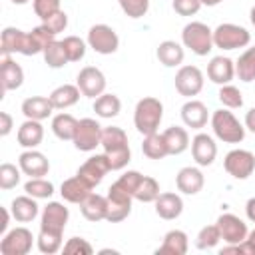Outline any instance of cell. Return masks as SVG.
<instances>
[{"label": "cell", "mask_w": 255, "mask_h": 255, "mask_svg": "<svg viewBox=\"0 0 255 255\" xmlns=\"http://www.w3.org/2000/svg\"><path fill=\"white\" fill-rule=\"evenodd\" d=\"M233 76H235V64L227 56H215L207 64V78L213 84H219V86L229 84L233 80Z\"/></svg>", "instance_id": "21"}, {"label": "cell", "mask_w": 255, "mask_h": 255, "mask_svg": "<svg viewBox=\"0 0 255 255\" xmlns=\"http://www.w3.org/2000/svg\"><path fill=\"white\" fill-rule=\"evenodd\" d=\"M118 2H120V8L124 10V14L133 20L145 16L149 10V0H118Z\"/></svg>", "instance_id": "46"}, {"label": "cell", "mask_w": 255, "mask_h": 255, "mask_svg": "<svg viewBox=\"0 0 255 255\" xmlns=\"http://www.w3.org/2000/svg\"><path fill=\"white\" fill-rule=\"evenodd\" d=\"M22 173V169H20V165L16 167L14 163H2L0 165V189H12V187H16L18 183H20V175Z\"/></svg>", "instance_id": "43"}, {"label": "cell", "mask_w": 255, "mask_h": 255, "mask_svg": "<svg viewBox=\"0 0 255 255\" xmlns=\"http://www.w3.org/2000/svg\"><path fill=\"white\" fill-rule=\"evenodd\" d=\"M247 239H249V241H253V243H255V229H253V231H251V233H249V235H247Z\"/></svg>", "instance_id": "58"}, {"label": "cell", "mask_w": 255, "mask_h": 255, "mask_svg": "<svg viewBox=\"0 0 255 255\" xmlns=\"http://www.w3.org/2000/svg\"><path fill=\"white\" fill-rule=\"evenodd\" d=\"M245 128L255 133V108H251V110L245 114Z\"/></svg>", "instance_id": "53"}, {"label": "cell", "mask_w": 255, "mask_h": 255, "mask_svg": "<svg viewBox=\"0 0 255 255\" xmlns=\"http://www.w3.org/2000/svg\"><path fill=\"white\" fill-rule=\"evenodd\" d=\"M203 183H205V177H203V173H201L199 167L187 165V167H181V169L177 171V175H175V185H177V189H179L181 193H185V195H195V193H199V191L203 189Z\"/></svg>", "instance_id": "19"}, {"label": "cell", "mask_w": 255, "mask_h": 255, "mask_svg": "<svg viewBox=\"0 0 255 255\" xmlns=\"http://www.w3.org/2000/svg\"><path fill=\"white\" fill-rule=\"evenodd\" d=\"M102 126L94 118H82L78 120V128L74 133V145L80 151H94L102 141Z\"/></svg>", "instance_id": "7"}, {"label": "cell", "mask_w": 255, "mask_h": 255, "mask_svg": "<svg viewBox=\"0 0 255 255\" xmlns=\"http://www.w3.org/2000/svg\"><path fill=\"white\" fill-rule=\"evenodd\" d=\"M0 78H2V88L4 92L18 90L24 84V70L20 64H16L10 54H2L0 60Z\"/></svg>", "instance_id": "18"}, {"label": "cell", "mask_w": 255, "mask_h": 255, "mask_svg": "<svg viewBox=\"0 0 255 255\" xmlns=\"http://www.w3.org/2000/svg\"><path fill=\"white\" fill-rule=\"evenodd\" d=\"M80 88L74 86V84H62L58 86L56 90H52V94L48 96L54 110H66V108H72L74 104H78L80 100Z\"/></svg>", "instance_id": "30"}, {"label": "cell", "mask_w": 255, "mask_h": 255, "mask_svg": "<svg viewBox=\"0 0 255 255\" xmlns=\"http://www.w3.org/2000/svg\"><path fill=\"white\" fill-rule=\"evenodd\" d=\"M24 191L36 199H50L54 195V183L44 177H30L24 183Z\"/></svg>", "instance_id": "39"}, {"label": "cell", "mask_w": 255, "mask_h": 255, "mask_svg": "<svg viewBox=\"0 0 255 255\" xmlns=\"http://www.w3.org/2000/svg\"><path fill=\"white\" fill-rule=\"evenodd\" d=\"M62 235H64V233L40 229V233H38V237H36V245H38L40 253H46V255L58 253V251L62 249Z\"/></svg>", "instance_id": "38"}, {"label": "cell", "mask_w": 255, "mask_h": 255, "mask_svg": "<svg viewBox=\"0 0 255 255\" xmlns=\"http://www.w3.org/2000/svg\"><path fill=\"white\" fill-rule=\"evenodd\" d=\"M163 139L167 145L169 155H179L189 147V133L181 126H171L163 131Z\"/></svg>", "instance_id": "31"}, {"label": "cell", "mask_w": 255, "mask_h": 255, "mask_svg": "<svg viewBox=\"0 0 255 255\" xmlns=\"http://www.w3.org/2000/svg\"><path fill=\"white\" fill-rule=\"evenodd\" d=\"M225 171L235 179H247L255 171V155L249 149H231L223 159Z\"/></svg>", "instance_id": "9"}, {"label": "cell", "mask_w": 255, "mask_h": 255, "mask_svg": "<svg viewBox=\"0 0 255 255\" xmlns=\"http://www.w3.org/2000/svg\"><path fill=\"white\" fill-rule=\"evenodd\" d=\"M0 52L2 54H24L30 56V40H28V32L8 26L2 30L0 36Z\"/></svg>", "instance_id": "13"}, {"label": "cell", "mask_w": 255, "mask_h": 255, "mask_svg": "<svg viewBox=\"0 0 255 255\" xmlns=\"http://www.w3.org/2000/svg\"><path fill=\"white\" fill-rule=\"evenodd\" d=\"M62 251L66 255H90V253H94V247L84 237H72V239L66 241Z\"/></svg>", "instance_id": "47"}, {"label": "cell", "mask_w": 255, "mask_h": 255, "mask_svg": "<svg viewBox=\"0 0 255 255\" xmlns=\"http://www.w3.org/2000/svg\"><path fill=\"white\" fill-rule=\"evenodd\" d=\"M18 165H20L22 173L28 175V177H44V175H48V171H50V161H48V157H46L42 151H38L36 147L22 151L20 157H18Z\"/></svg>", "instance_id": "16"}, {"label": "cell", "mask_w": 255, "mask_h": 255, "mask_svg": "<svg viewBox=\"0 0 255 255\" xmlns=\"http://www.w3.org/2000/svg\"><path fill=\"white\" fill-rule=\"evenodd\" d=\"M14 128V122H12V116L8 112H0V135L6 137Z\"/></svg>", "instance_id": "52"}, {"label": "cell", "mask_w": 255, "mask_h": 255, "mask_svg": "<svg viewBox=\"0 0 255 255\" xmlns=\"http://www.w3.org/2000/svg\"><path fill=\"white\" fill-rule=\"evenodd\" d=\"M106 197H108V215H106V221L120 223V221H124L131 213V199H133V195L129 191H126L122 185L112 183Z\"/></svg>", "instance_id": "5"}, {"label": "cell", "mask_w": 255, "mask_h": 255, "mask_svg": "<svg viewBox=\"0 0 255 255\" xmlns=\"http://www.w3.org/2000/svg\"><path fill=\"white\" fill-rule=\"evenodd\" d=\"M219 102L225 106V108H231V110H235V108H241L243 106V94H241V90L237 88V86H233V84H223L221 88H219Z\"/></svg>", "instance_id": "41"}, {"label": "cell", "mask_w": 255, "mask_h": 255, "mask_svg": "<svg viewBox=\"0 0 255 255\" xmlns=\"http://www.w3.org/2000/svg\"><path fill=\"white\" fill-rule=\"evenodd\" d=\"M76 86L80 88L82 96L86 98H98L106 92V76L100 68L96 66H86L80 70L78 78H76Z\"/></svg>", "instance_id": "10"}, {"label": "cell", "mask_w": 255, "mask_h": 255, "mask_svg": "<svg viewBox=\"0 0 255 255\" xmlns=\"http://www.w3.org/2000/svg\"><path fill=\"white\" fill-rule=\"evenodd\" d=\"M251 42V34L247 28L239 26V24H219L213 30V46L221 48V50H237V48H245Z\"/></svg>", "instance_id": "4"}, {"label": "cell", "mask_w": 255, "mask_h": 255, "mask_svg": "<svg viewBox=\"0 0 255 255\" xmlns=\"http://www.w3.org/2000/svg\"><path fill=\"white\" fill-rule=\"evenodd\" d=\"M181 120L187 128L191 129H201L205 128L207 120H209V112H207V106L199 100H187L183 106H181Z\"/></svg>", "instance_id": "20"}, {"label": "cell", "mask_w": 255, "mask_h": 255, "mask_svg": "<svg viewBox=\"0 0 255 255\" xmlns=\"http://www.w3.org/2000/svg\"><path fill=\"white\" fill-rule=\"evenodd\" d=\"M191 155L199 167H207L215 161L217 155V143L207 133H197L191 139Z\"/></svg>", "instance_id": "17"}, {"label": "cell", "mask_w": 255, "mask_h": 255, "mask_svg": "<svg viewBox=\"0 0 255 255\" xmlns=\"http://www.w3.org/2000/svg\"><path fill=\"white\" fill-rule=\"evenodd\" d=\"M163 118V104L157 98H141L133 110V126L141 135L155 133Z\"/></svg>", "instance_id": "1"}, {"label": "cell", "mask_w": 255, "mask_h": 255, "mask_svg": "<svg viewBox=\"0 0 255 255\" xmlns=\"http://www.w3.org/2000/svg\"><path fill=\"white\" fill-rule=\"evenodd\" d=\"M10 211H12V217L18 223H30V221H34L38 217L40 205L36 203V197L26 193V195H18V197L12 199Z\"/></svg>", "instance_id": "22"}, {"label": "cell", "mask_w": 255, "mask_h": 255, "mask_svg": "<svg viewBox=\"0 0 255 255\" xmlns=\"http://www.w3.org/2000/svg\"><path fill=\"white\" fill-rule=\"evenodd\" d=\"M32 6H34V12L40 20L48 18L50 14L62 10L60 8V0H32Z\"/></svg>", "instance_id": "49"}, {"label": "cell", "mask_w": 255, "mask_h": 255, "mask_svg": "<svg viewBox=\"0 0 255 255\" xmlns=\"http://www.w3.org/2000/svg\"><path fill=\"white\" fill-rule=\"evenodd\" d=\"M42 24L52 32V34H60V32H64L66 30V26H68V14L64 12V10H58V12H54V14H50L48 18H44L42 20Z\"/></svg>", "instance_id": "48"}, {"label": "cell", "mask_w": 255, "mask_h": 255, "mask_svg": "<svg viewBox=\"0 0 255 255\" xmlns=\"http://www.w3.org/2000/svg\"><path fill=\"white\" fill-rule=\"evenodd\" d=\"M181 42L195 56H207L213 50V30L203 22H189L181 30Z\"/></svg>", "instance_id": "2"}, {"label": "cell", "mask_w": 255, "mask_h": 255, "mask_svg": "<svg viewBox=\"0 0 255 255\" xmlns=\"http://www.w3.org/2000/svg\"><path fill=\"white\" fill-rule=\"evenodd\" d=\"M141 151L145 157L149 159H163L165 155H169L167 151V145H165V139H163V133H149V135H143V143H141Z\"/></svg>", "instance_id": "33"}, {"label": "cell", "mask_w": 255, "mask_h": 255, "mask_svg": "<svg viewBox=\"0 0 255 255\" xmlns=\"http://www.w3.org/2000/svg\"><path fill=\"white\" fill-rule=\"evenodd\" d=\"M52 112H54V106H52L50 98H46V96H32L22 102V114L26 120L42 122V120L50 118Z\"/></svg>", "instance_id": "25"}, {"label": "cell", "mask_w": 255, "mask_h": 255, "mask_svg": "<svg viewBox=\"0 0 255 255\" xmlns=\"http://www.w3.org/2000/svg\"><path fill=\"white\" fill-rule=\"evenodd\" d=\"M44 62L50 66V68H54V70H58V68H64L70 60H68V56H66V50H64V44H62V40H54V42H50L46 48H44Z\"/></svg>", "instance_id": "37"}, {"label": "cell", "mask_w": 255, "mask_h": 255, "mask_svg": "<svg viewBox=\"0 0 255 255\" xmlns=\"http://www.w3.org/2000/svg\"><path fill=\"white\" fill-rule=\"evenodd\" d=\"M80 211L88 221H102L108 215V197L100 195V193H90L82 203H80Z\"/></svg>", "instance_id": "27"}, {"label": "cell", "mask_w": 255, "mask_h": 255, "mask_svg": "<svg viewBox=\"0 0 255 255\" xmlns=\"http://www.w3.org/2000/svg\"><path fill=\"white\" fill-rule=\"evenodd\" d=\"M215 225L219 227L221 239H223L225 243H241V241H245L247 235H249L247 223H245L241 217L233 215V213H223V215H219Z\"/></svg>", "instance_id": "12"}, {"label": "cell", "mask_w": 255, "mask_h": 255, "mask_svg": "<svg viewBox=\"0 0 255 255\" xmlns=\"http://www.w3.org/2000/svg\"><path fill=\"white\" fill-rule=\"evenodd\" d=\"M141 173L139 171H135V169H129V171H126L124 175H120V179L116 181L118 185H122L126 191H129L131 195L135 193V189H137V185H139V181H141Z\"/></svg>", "instance_id": "50"}, {"label": "cell", "mask_w": 255, "mask_h": 255, "mask_svg": "<svg viewBox=\"0 0 255 255\" xmlns=\"http://www.w3.org/2000/svg\"><path fill=\"white\" fill-rule=\"evenodd\" d=\"M2 215H4V219H2V223H0V233L4 235L6 229H8V223H10V215H12V211H8V209L4 207V209H2Z\"/></svg>", "instance_id": "55"}, {"label": "cell", "mask_w": 255, "mask_h": 255, "mask_svg": "<svg viewBox=\"0 0 255 255\" xmlns=\"http://www.w3.org/2000/svg\"><path fill=\"white\" fill-rule=\"evenodd\" d=\"M173 82H175V90L181 96L193 98L203 90V72L197 66H181Z\"/></svg>", "instance_id": "11"}, {"label": "cell", "mask_w": 255, "mask_h": 255, "mask_svg": "<svg viewBox=\"0 0 255 255\" xmlns=\"http://www.w3.org/2000/svg\"><path fill=\"white\" fill-rule=\"evenodd\" d=\"M171 6L179 16H193L199 12V8L203 4H201V0H173Z\"/></svg>", "instance_id": "51"}, {"label": "cell", "mask_w": 255, "mask_h": 255, "mask_svg": "<svg viewBox=\"0 0 255 255\" xmlns=\"http://www.w3.org/2000/svg\"><path fill=\"white\" fill-rule=\"evenodd\" d=\"M187 247H189L187 233L181 229H171L163 235V243L155 253L157 255H185Z\"/></svg>", "instance_id": "28"}, {"label": "cell", "mask_w": 255, "mask_h": 255, "mask_svg": "<svg viewBox=\"0 0 255 255\" xmlns=\"http://www.w3.org/2000/svg\"><path fill=\"white\" fill-rule=\"evenodd\" d=\"M245 213H247V219H249L251 223H255V197L247 199V203H245Z\"/></svg>", "instance_id": "54"}, {"label": "cell", "mask_w": 255, "mask_h": 255, "mask_svg": "<svg viewBox=\"0 0 255 255\" xmlns=\"http://www.w3.org/2000/svg\"><path fill=\"white\" fill-rule=\"evenodd\" d=\"M221 241V233L217 225H205L199 229L197 237H195V247L197 249H211Z\"/></svg>", "instance_id": "42"}, {"label": "cell", "mask_w": 255, "mask_h": 255, "mask_svg": "<svg viewBox=\"0 0 255 255\" xmlns=\"http://www.w3.org/2000/svg\"><path fill=\"white\" fill-rule=\"evenodd\" d=\"M100 145L104 147V151H114V149L126 147V145H129L128 143V133L122 128H118V126L104 128L102 129V141H100Z\"/></svg>", "instance_id": "35"}, {"label": "cell", "mask_w": 255, "mask_h": 255, "mask_svg": "<svg viewBox=\"0 0 255 255\" xmlns=\"http://www.w3.org/2000/svg\"><path fill=\"white\" fill-rule=\"evenodd\" d=\"M108 171H112V169H110V163H108L106 153H96V155L88 157V159L80 165L78 175H80L84 181H88L92 187H96V185L102 183V179L106 177Z\"/></svg>", "instance_id": "15"}, {"label": "cell", "mask_w": 255, "mask_h": 255, "mask_svg": "<svg viewBox=\"0 0 255 255\" xmlns=\"http://www.w3.org/2000/svg\"><path fill=\"white\" fill-rule=\"evenodd\" d=\"M153 203H155V213L165 221L177 219L183 211V199L177 193H171V191L159 193Z\"/></svg>", "instance_id": "24"}, {"label": "cell", "mask_w": 255, "mask_h": 255, "mask_svg": "<svg viewBox=\"0 0 255 255\" xmlns=\"http://www.w3.org/2000/svg\"><path fill=\"white\" fill-rule=\"evenodd\" d=\"M235 74L241 82H253L255 80V46L247 48L239 60L235 62Z\"/></svg>", "instance_id": "36"}, {"label": "cell", "mask_w": 255, "mask_h": 255, "mask_svg": "<svg viewBox=\"0 0 255 255\" xmlns=\"http://www.w3.org/2000/svg\"><path fill=\"white\" fill-rule=\"evenodd\" d=\"M223 0H201V4L203 6H217V4H221Z\"/></svg>", "instance_id": "56"}, {"label": "cell", "mask_w": 255, "mask_h": 255, "mask_svg": "<svg viewBox=\"0 0 255 255\" xmlns=\"http://www.w3.org/2000/svg\"><path fill=\"white\" fill-rule=\"evenodd\" d=\"M122 110V102L116 94H102L94 100V112L100 118H116Z\"/></svg>", "instance_id": "34"}, {"label": "cell", "mask_w": 255, "mask_h": 255, "mask_svg": "<svg viewBox=\"0 0 255 255\" xmlns=\"http://www.w3.org/2000/svg\"><path fill=\"white\" fill-rule=\"evenodd\" d=\"M86 42H88V46L94 52H98L102 56L114 54L120 48V38H118L116 30L112 26H108V24H96V26H92L88 30Z\"/></svg>", "instance_id": "6"}, {"label": "cell", "mask_w": 255, "mask_h": 255, "mask_svg": "<svg viewBox=\"0 0 255 255\" xmlns=\"http://www.w3.org/2000/svg\"><path fill=\"white\" fill-rule=\"evenodd\" d=\"M155 56H157V60L165 68H175V66H181V62L185 58V52H183V46L179 42H175V40H163L157 46Z\"/></svg>", "instance_id": "29"}, {"label": "cell", "mask_w": 255, "mask_h": 255, "mask_svg": "<svg viewBox=\"0 0 255 255\" xmlns=\"http://www.w3.org/2000/svg\"><path fill=\"white\" fill-rule=\"evenodd\" d=\"M62 44H64V50H66V56H68L70 62H80L86 56V44L88 42H84L82 38H78V36H66L62 40Z\"/></svg>", "instance_id": "44"}, {"label": "cell", "mask_w": 255, "mask_h": 255, "mask_svg": "<svg viewBox=\"0 0 255 255\" xmlns=\"http://www.w3.org/2000/svg\"><path fill=\"white\" fill-rule=\"evenodd\" d=\"M251 24H253V26H255V6H253V8H251Z\"/></svg>", "instance_id": "57"}, {"label": "cell", "mask_w": 255, "mask_h": 255, "mask_svg": "<svg viewBox=\"0 0 255 255\" xmlns=\"http://www.w3.org/2000/svg\"><path fill=\"white\" fill-rule=\"evenodd\" d=\"M76 128H78V120L72 114H64L62 112V114L52 118V131L62 141H72L74 133H76Z\"/></svg>", "instance_id": "32"}, {"label": "cell", "mask_w": 255, "mask_h": 255, "mask_svg": "<svg viewBox=\"0 0 255 255\" xmlns=\"http://www.w3.org/2000/svg\"><path fill=\"white\" fill-rule=\"evenodd\" d=\"M157 195H159V183L153 177L143 175L139 185H137V189H135V193H133V199H137L141 203H153L157 199Z\"/></svg>", "instance_id": "40"}, {"label": "cell", "mask_w": 255, "mask_h": 255, "mask_svg": "<svg viewBox=\"0 0 255 255\" xmlns=\"http://www.w3.org/2000/svg\"><path fill=\"white\" fill-rule=\"evenodd\" d=\"M92 185L88 183V181H84L78 173L74 175V177H68V179H64L62 181V187H60V193H62V197L68 201V203H82L90 193H92Z\"/></svg>", "instance_id": "23"}, {"label": "cell", "mask_w": 255, "mask_h": 255, "mask_svg": "<svg viewBox=\"0 0 255 255\" xmlns=\"http://www.w3.org/2000/svg\"><path fill=\"white\" fill-rule=\"evenodd\" d=\"M14 4H26V2H30V0H12Z\"/></svg>", "instance_id": "59"}, {"label": "cell", "mask_w": 255, "mask_h": 255, "mask_svg": "<svg viewBox=\"0 0 255 255\" xmlns=\"http://www.w3.org/2000/svg\"><path fill=\"white\" fill-rule=\"evenodd\" d=\"M104 153H106V157H108V163H110V169H112V171L124 169V167L129 163V159H131V149H129V145L120 147V149H114V151H104Z\"/></svg>", "instance_id": "45"}, {"label": "cell", "mask_w": 255, "mask_h": 255, "mask_svg": "<svg viewBox=\"0 0 255 255\" xmlns=\"http://www.w3.org/2000/svg\"><path fill=\"white\" fill-rule=\"evenodd\" d=\"M32 243H34V237L28 227H14L4 233L0 241V251L2 255H26L30 253Z\"/></svg>", "instance_id": "8"}, {"label": "cell", "mask_w": 255, "mask_h": 255, "mask_svg": "<svg viewBox=\"0 0 255 255\" xmlns=\"http://www.w3.org/2000/svg\"><path fill=\"white\" fill-rule=\"evenodd\" d=\"M16 139L22 147L26 149H34L42 143L44 139V126L38 122V120H26L20 128H18V133H16Z\"/></svg>", "instance_id": "26"}, {"label": "cell", "mask_w": 255, "mask_h": 255, "mask_svg": "<svg viewBox=\"0 0 255 255\" xmlns=\"http://www.w3.org/2000/svg\"><path fill=\"white\" fill-rule=\"evenodd\" d=\"M70 219V211L64 203L60 201H50L40 215V229H48V231H58L64 233L66 223Z\"/></svg>", "instance_id": "14"}, {"label": "cell", "mask_w": 255, "mask_h": 255, "mask_svg": "<svg viewBox=\"0 0 255 255\" xmlns=\"http://www.w3.org/2000/svg\"><path fill=\"white\" fill-rule=\"evenodd\" d=\"M211 128L215 137L225 143H239L245 137V128L229 110H215L211 114Z\"/></svg>", "instance_id": "3"}]
</instances>
